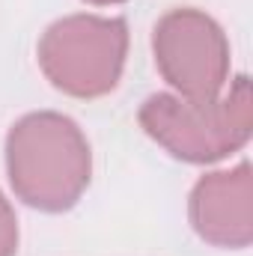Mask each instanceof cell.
<instances>
[{
	"instance_id": "cell-1",
	"label": "cell",
	"mask_w": 253,
	"mask_h": 256,
	"mask_svg": "<svg viewBox=\"0 0 253 256\" xmlns=\"http://www.w3.org/2000/svg\"><path fill=\"white\" fill-rule=\"evenodd\" d=\"M6 173L15 196L27 206L66 212L90 185V143L63 114H27L6 137Z\"/></svg>"
},
{
	"instance_id": "cell-2",
	"label": "cell",
	"mask_w": 253,
	"mask_h": 256,
	"mask_svg": "<svg viewBox=\"0 0 253 256\" xmlns=\"http://www.w3.org/2000/svg\"><path fill=\"white\" fill-rule=\"evenodd\" d=\"M250 122L253 92L248 78L232 80L230 92L206 102L158 92L140 108L143 131L170 155L190 164H208L238 152L250 140Z\"/></svg>"
},
{
	"instance_id": "cell-3",
	"label": "cell",
	"mask_w": 253,
	"mask_h": 256,
	"mask_svg": "<svg viewBox=\"0 0 253 256\" xmlns=\"http://www.w3.org/2000/svg\"><path fill=\"white\" fill-rule=\"evenodd\" d=\"M128 51L122 18L68 15L54 21L39 42L45 78L74 98H98L120 84Z\"/></svg>"
},
{
	"instance_id": "cell-4",
	"label": "cell",
	"mask_w": 253,
	"mask_h": 256,
	"mask_svg": "<svg viewBox=\"0 0 253 256\" xmlns=\"http://www.w3.org/2000/svg\"><path fill=\"white\" fill-rule=\"evenodd\" d=\"M155 66L176 96L206 102L224 92L230 42L220 24L200 9H173L155 24Z\"/></svg>"
},
{
	"instance_id": "cell-5",
	"label": "cell",
	"mask_w": 253,
	"mask_h": 256,
	"mask_svg": "<svg viewBox=\"0 0 253 256\" xmlns=\"http://www.w3.org/2000/svg\"><path fill=\"white\" fill-rule=\"evenodd\" d=\"M196 236L214 248H248L253 242V176L242 161L232 170L202 176L188 202Z\"/></svg>"
},
{
	"instance_id": "cell-6",
	"label": "cell",
	"mask_w": 253,
	"mask_h": 256,
	"mask_svg": "<svg viewBox=\"0 0 253 256\" xmlns=\"http://www.w3.org/2000/svg\"><path fill=\"white\" fill-rule=\"evenodd\" d=\"M18 250V220L9 200L0 194V256H15Z\"/></svg>"
},
{
	"instance_id": "cell-7",
	"label": "cell",
	"mask_w": 253,
	"mask_h": 256,
	"mask_svg": "<svg viewBox=\"0 0 253 256\" xmlns=\"http://www.w3.org/2000/svg\"><path fill=\"white\" fill-rule=\"evenodd\" d=\"M90 3H96V6H114V3H122V0H90Z\"/></svg>"
}]
</instances>
